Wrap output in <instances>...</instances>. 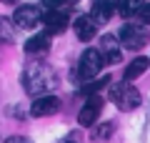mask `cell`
Wrapping results in <instances>:
<instances>
[{
	"instance_id": "cell-1",
	"label": "cell",
	"mask_w": 150,
	"mask_h": 143,
	"mask_svg": "<svg viewBox=\"0 0 150 143\" xmlns=\"http://www.w3.org/2000/svg\"><path fill=\"white\" fill-rule=\"evenodd\" d=\"M55 85H58V75L45 63L35 60L23 70V88H25V93L35 95V98L38 95H48V90H53Z\"/></svg>"
},
{
	"instance_id": "cell-2",
	"label": "cell",
	"mask_w": 150,
	"mask_h": 143,
	"mask_svg": "<svg viewBox=\"0 0 150 143\" xmlns=\"http://www.w3.org/2000/svg\"><path fill=\"white\" fill-rule=\"evenodd\" d=\"M110 101L115 103L120 111H135V108L143 103V98H140L138 88H133V85L125 80V83H118V85L110 88Z\"/></svg>"
},
{
	"instance_id": "cell-3",
	"label": "cell",
	"mask_w": 150,
	"mask_h": 143,
	"mask_svg": "<svg viewBox=\"0 0 150 143\" xmlns=\"http://www.w3.org/2000/svg\"><path fill=\"white\" fill-rule=\"evenodd\" d=\"M120 43H123L128 50H140L150 43V30L145 25H138V23H128L120 30Z\"/></svg>"
},
{
	"instance_id": "cell-4",
	"label": "cell",
	"mask_w": 150,
	"mask_h": 143,
	"mask_svg": "<svg viewBox=\"0 0 150 143\" xmlns=\"http://www.w3.org/2000/svg\"><path fill=\"white\" fill-rule=\"evenodd\" d=\"M103 55L98 48H88L85 53L80 55V63H78V78L80 80H93L98 73L103 70Z\"/></svg>"
},
{
	"instance_id": "cell-5",
	"label": "cell",
	"mask_w": 150,
	"mask_h": 143,
	"mask_svg": "<svg viewBox=\"0 0 150 143\" xmlns=\"http://www.w3.org/2000/svg\"><path fill=\"white\" fill-rule=\"evenodd\" d=\"M13 23H15L18 28L30 30V28H35V25L43 23V13H40V8H35V5H20V8H15V13H13Z\"/></svg>"
},
{
	"instance_id": "cell-6",
	"label": "cell",
	"mask_w": 150,
	"mask_h": 143,
	"mask_svg": "<svg viewBox=\"0 0 150 143\" xmlns=\"http://www.w3.org/2000/svg\"><path fill=\"white\" fill-rule=\"evenodd\" d=\"M100 111H103V98L100 95H90V98L83 103L80 113H78V123L85 126V128L95 126V121L100 118Z\"/></svg>"
},
{
	"instance_id": "cell-7",
	"label": "cell",
	"mask_w": 150,
	"mask_h": 143,
	"mask_svg": "<svg viewBox=\"0 0 150 143\" xmlns=\"http://www.w3.org/2000/svg\"><path fill=\"white\" fill-rule=\"evenodd\" d=\"M60 111V101L55 95H38L35 103L30 106V113L35 118H45V116H55Z\"/></svg>"
},
{
	"instance_id": "cell-8",
	"label": "cell",
	"mask_w": 150,
	"mask_h": 143,
	"mask_svg": "<svg viewBox=\"0 0 150 143\" xmlns=\"http://www.w3.org/2000/svg\"><path fill=\"white\" fill-rule=\"evenodd\" d=\"M100 55H103V63H108V65H115V63H120V43L115 40V35H103L100 38Z\"/></svg>"
},
{
	"instance_id": "cell-9",
	"label": "cell",
	"mask_w": 150,
	"mask_h": 143,
	"mask_svg": "<svg viewBox=\"0 0 150 143\" xmlns=\"http://www.w3.org/2000/svg\"><path fill=\"white\" fill-rule=\"evenodd\" d=\"M70 18L68 13L60 8V10H48L43 15V25H45V33H50V35H55V33H63L65 28H68Z\"/></svg>"
},
{
	"instance_id": "cell-10",
	"label": "cell",
	"mask_w": 150,
	"mask_h": 143,
	"mask_svg": "<svg viewBox=\"0 0 150 143\" xmlns=\"http://www.w3.org/2000/svg\"><path fill=\"white\" fill-rule=\"evenodd\" d=\"M73 28H75V35H78V40H90L93 35H95V28H98V23L93 20V15H80L78 20L73 23Z\"/></svg>"
},
{
	"instance_id": "cell-11",
	"label": "cell",
	"mask_w": 150,
	"mask_h": 143,
	"mask_svg": "<svg viewBox=\"0 0 150 143\" xmlns=\"http://www.w3.org/2000/svg\"><path fill=\"white\" fill-rule=\"evenodd\" d=\"M115 3L118 0H93V20L95 23H105L112 18V13H115Z\"/></svg>"
},
{
	"instance_id": "cell-12",
	"label": "cell",
	"mask_w": 150,
	"mask_h": 143,
	"mask_svg": "<svg viewBox=\"0 0 150 143\" xmlns=\"http://www.w3.org/2000/svg\"><path fill=\"white\" fill-rule=\"evenodd\" d=\"M50 50V33H38L30 40H25V53L38 55V53H48Z\"/></svg>"
},
{
	"instance_id": "cell-13",
	"label": "cell",
	"mask_w": 150,
	"mask_h": 143,
	"mask_svg": "<svg viewBox=\"0 0 150 143\" xmlns=\"http://www.w3.org/2000/svg\"><path fill=\"white\" fill-rule=\"evenodd\" d=\"M148 65H150V58H135V60H130L128 65H125V73H123V80H135V78H140V75L148 70Z\"/></svg>"
},
{
	"instance_id": "cell-14",
	"label": "cell",
	"mask_w": 150,
	"mask_h": 143,
	"mask_svg": "<svg viewBox=\"0 0 150 143\" xmlns=\"http://www.w3.org/2000/svg\"><path fill=\"white\" fill-rule=\"evenodd\" d=\"M143 5H145V0H118L115 3V10L123 18H133V15H138L143 10Z\"/></svg>"
},
{
	"instance_id": "cell-15",
	"label": "cell",
	"mask_w": 150,
	"mask_h": 143,
	"mask_svg": "<svg viewBox=\"0 0 150 143\" xmlns=\"http://www.w3.org/2000/svg\"><path fill=\"white\" fill-rule=\"evenodd\" d=\"M108 85H110V75H105V78H98V80H93V83L83 85L80 93H83V95H98V90L108 88Z\"/></svg>"
},
{
	"instance_id": "cell-16",
	"label": "cell",
	"mask_w": 150,
	"mask_h": 143,
	"mask_svg": "<svg viewBox=\"0 0 150 143\" xmlns=\"http://www.w3.org/2000/svg\"><path fill=\"white\" fill-rule=\"evenodd\" d=\"M112 133H115V123H112V121H105V123H100V126L93 131V138H95V141H108Z\"/></svg>"
},
{
	"instance_id": "cell-17",
	"label": "cell",
	"mask_w": 150,
	"mask_h": 143,
	"mask_svg": "<svg viewBox=\"0 0 150 143\" xmlns=\"http://www.w3.org/2000/svg\"><path fill=\"white\" fill-rule=\"evenodd\" d=\"M10 43L13 40V28L10 25H8V20H5V18H0V43Z\"/></svg>"
},
{
	"instance_id": "cell-18",
	"label": "cell",
	"mask_w": 150,
	"mask_h": 143,
	"mask_svg": "<svg viewBox=\"0 0 150 143\" xmlns=\"http://www.w3.org/2000/svg\"><path fill=\"white\" fill-rule=\"evenodd\" d=\"M43 5L48 8V10H60V8L70 5V0H43Z\"/></svg>"
},
{
	"instance_id": "cell-19",
	"label": "cell",
	"mask_w": 150,
	"mask_h": 143,
	"mask_svg": "<svg viewBox=\"0 0 150 143\" xmlns=\"http://www.w3.org/2000/svg\"><path fill=\"white\" fill-rule=\"evenodd\" d=\"M138 15H140V20H143L145 25H150V3H148V5H143V10H140Z\"/></svg>"
},
{
	"instance_id": "cell-20",
	"label": "cell",
	"mask_w": 150,
	"mask_h": 143,
	"mask_svg": "<svg viewBox=\"0 0 150 143\" xmlns=\"http://www.w3.org/2000/svg\"><path fill=\"white\" fill-rule=\"evenodd\" d=\"M5 143H33V141H30V138H25V136H10Z\"/></svg>"
},
{
	"instance_id": "cell-21",
	"label": "cell",
	"mask_w": 150,
	"mask_h": 143,
	"mask_svg": "<svg viewBox=\"0 0 150 143\" xmlns=\"http://www.w3.org/2000/svg\"><path fill=\"white\" fill-rule=\"evenodd\" d=\"M63 143H80V133H70V136L65 138Z\"/></svg>"
},
{
	"instance_id": "cell-22",
	"label": "cell",
	"mask_w": 150,
	"mask_h": 143,
	"mask_svg": "<svg viewBox=\"0 0 150 143\" xmlns=\"http://www.w3.org/2000/svg\"><path fill=\"white\" fill-rule=\"evenodd\" d=\"M3 3H18V0H3Z\"/></svg>"
},
{
	"instance_id": "cell-23",
	"label": "cell",
	"mask_w": 150,
	"mask_h": 143,
	"mask_svg": "<svg viewBox=\"0 0 150 143\" xmlns=\"http://www.w3.org/2000/svg\"><path fill=\"white\" fill-rule=\"evenodd\" d=\"M75 3H78V0H70V5H75Z\"/></svg>"
}]
</instances>
